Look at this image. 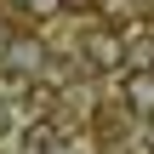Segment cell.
I'll list each match as a JSON object with an SVG mask.
<instances>
[{"mask_svg":"<svg viewBox=\"0 0 154 154\" xmlns=\"http://www.w3.org/2000/svg\"><path fill=\"white\" fill-rule=\"evenodd\" d=\"M126 109L131 114H154V74H126Z\"/></svg>","mask_w":154,"mask_h":154,"instance_id":"6da1fadb","label":"cell"},{"mask_svg":"<svg viewBox=\"0 0 154 154\" xmlns=\"http://www.w3.org/2000/svg\"><path fill=\"white\" fill-rule=\"evenodd\" d=\"M91 63L97 69H114V63H126V40H114V34H91Z\"/></svg>","mask_w":154,"mask_h":154,"instance_id":"7a4b0ae2","label":"cell"}]
</instances>
